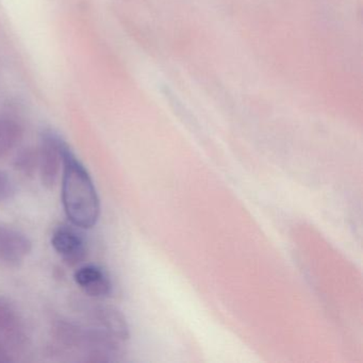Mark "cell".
<instances>
[{"label":"cell","mask_w":363,"mask_h":363,"mask_svg":"<svg viewBox=\"0 0 363 363\" xmlns=\"http://www.w3.org/2000/svg\"><path fill=\"white\" fill-rule=\"evenodd\" d=\"M63 209L72 224L91 229L101 216V199L88 169L78 160L67 143L62 148Z\"/></svg>","instance_id":"cell-1"},{"label":"cell","mask_w":363,"mask_h":363,"mask_svg":"<svg viewBox=\"0 0 363 363\" xmlns=\"http://www.w3.org/2000/svg\"><path fill=\"white\" fill-rule=\"evenodd\" d=\"M65 142L56 133L45 131L38 150L40 179L43 186L52 189L57 184L62 165V148Z\"/></svg>","instance_id":"cell-2"},{"label":"cell","mask_w":363,"mask_h":363,"mask_svg":"<svg viewBox=\"0 0 363 363\" xmlns=\"http://www.w3.org/2000/svg\"><path fill=\"white\" fill-rule=\"evenodd\" d=\"M52 245L69 267L82 264L88 256V245L82 233L67 225H61L55 229Z\"/></svg>","instance_id":"cell-3"},{"label":"cell","mask_w":363,"mask_h":363,"mask_svg":"<svg viewBox=\"0 0 363 363\" xmlns=\"http://www.w3.org/2000/svg\"><path fill=\"white\" fill-rule=\"evenodd\" d=\"M82 311L90 320L92 326L103 329L122 342L129 339V328L122 312L110 306L84 301Z\"/></svg>","instance_id":"cell-4"},{"label":"cell","mask_w":363,"mask_h":363,"mask_svg":"<svg viewBox=\"0 0 363 363\" xmlns=\"http://www.w3.org/2000/svg\"><path fill=\"white\" fill-rule=\"evenodd\" d=\"M33 252V242L25 233L0 226V263L8 267H20Z\"/></svg>","instance_id":"cell-5"},{"label":"cell","mask_w":363,"mask_h":363,"mask_svg":"<svg viewBox=\"0 0 363 363\" xmlns=\"http://www.w3.org/2000/svg\"><path fill=\"white\" fill-rule=\"evenodd\" d=\"M74 279L82 292L93 298H104L111 294V280L99 265L86 264L78 267Z\"/></svg>","instance_id":"cell-6"},{"label":"cell","mask_w":363,"mask_h":363,"mask_svg":"<svg viewBox=\"0 0 363 363\" xmlns=\"http://www.w3.org/2000/svg\"><path fill=\"white\" fill-rule=\"evenodd\" d=\"M0 337L14 346L20 345L25 339L24 325L20 313L5 298H0Z\"/></svg>","instance_id":"cell-7"},{"label":"cell","mask_w":363,"mask_h":363,"mask_svg":"<svg viewBox=\"0 0 363 363\" xmlns=\"http://www.w3.org/2000/svg\"><path fill=\"white\" fill-rule=\"evenodd\" d=\"M23 138L24 129L20 123L8 116H0V160L16 150Z\"/></svg>","instance_id":"cell-8"},{"label":"cell","mask_w":363,"mask_h":363,"mask_svg":"<svg viewBox=\"0 0 363 363\" xmlns=\"http://www.w3.org/2000/svg\"><path fill=\"white\" fill-rule=\"evenodd\" d=\"M39 156L38 150L33 147L24 148L20 150L14 159L13 165L16 171L22 173L26 177H33L38 169Z\"/></svg>","instance_id":"cell-9"},{"label":"cell","mask_w":363,"mask_h":363,"mask_svg":"<svg viewBox=\"0 0 363 363\" xmlns=\"http://www.w3.org/2000/svg\"><path fill=\"white\" fill-rule=\"evenodd\" d=\"M14 193H16V186L11 178L5 172L0 171V203L11 199Z\"/></svg>","instance_id":"cell-10"},{"label":"cell","mask_w":363,"mask_h":363,"mask_svg":"<svg viewBox=\"0 0 363 363\" xmlns=\"http://www.w3.org/2000/svg\"><path fill=\"white\" fill-rule=\"evenodd\" d=\"M10 360H11V359H10L7 350H6L3 344L0 343V362H7V361Z\"/></svg>","instance_id":"cell-11"}]
</instances>
